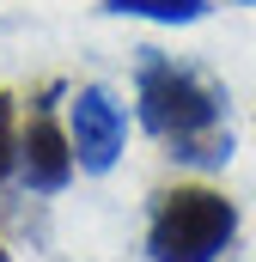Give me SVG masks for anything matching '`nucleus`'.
I'll return each instance as SVG.
<instances>
[{
	"label": "nucleus",
	"mask_w": 256,
	"mask_h": 262,
	"mask_svg": "<svg viewBox=\"0 0 256 262\" xmlns=\"http://www.w3.org/2000/svg\"><path fill=\"white\" fill-rule=\"evenodd\" d=\"M140 122L183 165H226L232 159V128H226V110H220V85L201 79L195 67L153 55V49L140 61Z\"/></svg>",
	"instance_id": "nucleus-1"
},
{
	"label": "nucleus",
	"mask_w": 256,
	"mask_h": 262,
	"mask_svg": "<svg viewBox=\"0 0 256 262\" xmlns=\"http://www.w3.org/2000/svg\"><path fill=\"white\" fill-rule=\"evenodd\" d=\"M238 238V207L207 189V183H177L153 195V220H146V250L153 262H214Z\"/></svg>",
	"instance_id": "nucleus-2"
},
{
	"label": "nucleus",
	"mask_w": 256,
	"mask_h": 262,
	"mask_svg": "<svg viewBox=\"0 0 256 262\" xmlns=\"http://www.w3.org/2000/svg\"><path fill=\"white\" fill-rule=\"evenodd\" d=\"M49 104H55V85L37 98L31 122L18 134V171H25V183H31L37 195H55V189H67V177H73V140L55 128Z\"/></svg>",
	"instance_id": "nucleus-3"
},
{
	"label": "nucleus",
	"mask_w": 256,
	"mask_h": 262,
	"mask_svg": "<svg viewBox=\"0 0 256 262\" xmlns=\"http://www.w3.org/2000/svg\"><path fill=\"white\" fill-rule=\"evenodd\" d=\"M67 140H73V165L79 171H110L122 159V110H116V98L104 85H79Z\"/></svg>",
	"instance_id": "nucleus-4"
},
{
	"label": "nucleus",
	"mask_w": 256,
	"mask_h": 262,
	"mask_svg": "<svg viewBox=\"0 0 256 262\" xmlns=\"http://www.w3.org/2000/svg\"><path fill=\"white\" fill-rule=\"evenodd\" d=\"M104 12L153 18V25H195V18H207V0H104Z\"/></svg>",
	"instance_id": "nucleus-5"
},
{
	"label": "nucleus",
	"mask_w": 256,
	"mask_h": 262,
	"mask_svg": "<svg viewBox=\"0 0 256 262\" xmlns=\"http://www.w3.org/2000/svg\"><path fill=\"white\" fill-rule=\"evenodd\" d=\"M12 165H18V134H12V98L0 92V183H6Z\"/></svg>",
	"instance_id": "nucleus-6"
},
{
	"label": "nucleus",
	"mask_w": 256,
	"mask_h": 262,
	"mask_svg": "<svg viewBox=\"0 0 256 262\" xmlns=\"http://www.w3.org/2000/svg\"><path fill=\"white\" fill-rule=\"evenodd\" d=\"M0 262H6V244H0Z\"/></svg>",
	"instance_id": "nucleus-7"
},
{
	"label": "nucleus",
	"mask_w": 256,
	"mask_h": 262,
	"mask_svg": "<svg viewBox=\"0 0 256 262\" xmlns=\"http://www.w3.org/2000/svg\"><path fill=\"white\" fill-rule=\"evenodd\" d=\"M244 6H250V0H244Z\"/></svg>",
	"instance_id": "nucleus-8"
}]
</instances>
